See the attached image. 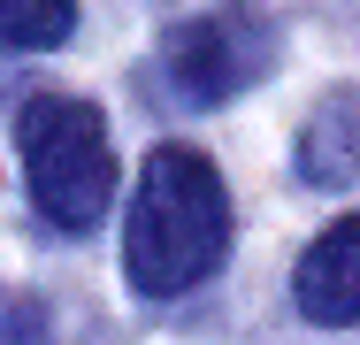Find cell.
<instances>
[{
    "instance_id": "obj_3",
    "label": "cell",
    "mask_w": 360,
    "mask_h": 345,
    "mask_svg": "<svg viewBox=\"0 0 360 345\" xmlns=\"http://www.w3.org/2000/svg\"><path fill=\"white\" fill-rule=\"evenodd\" d=\"M161 69L184 100L215 108V100H238L261 69H269V23L253 8H207L192 23H176L161 39Z\"/></svg>"
},
{
    "instance_id": "obj_6",
    "label": "cell",
    "mask_w": 360,
    "mask_h": 345,
    "mask_svg": "<svg viewBox=\"0 0 360 345\" xmlns=\"http://www.w3.org/2000/svg\"><path fill=\"white\" fill-rule=\"evenodd\" d=\"M77 31V0H0V46H62Z\"/></svg>"
},
{
    "instance_id": "obj_1",
    "label": "cell",
    "mask_w": 360,
    "mask_h": 345,
    "mask_svg": "<svg viewBox=\"0 0 360 345\" xmlns=\"http://www.w3.org/2000/svg\"><path fill=\"white\" fill-rule=\"evenodd\" d=\"M230 253V192L215 161L192 146H153L131 192V230H123V276L146 299H184L207 284Z\"/></svg>"
},
{
    "instance_id": "obj_5",
    "label": "cell",
    "mask_w": 360,
    "mask_h": 345,
    "mask_svg": "<svg viewBox=\"0 0 360 345\" xmlns=\"http://www.w3.org/2000/svg\"><path fill=\"white\" fill-rule=\"evenodd\" d=\"M299 177L307 184H353L360 177V108L353 100H330L307 138H299Z\"/></svg>"
},
{
    "instance_id": "obj_4",
    "label": "cell",
    "mask_w": 360,
    "mask_h": 345,
    "mask_svg": "<svg viewBox=\"0 0 360 345\" xmlns=\"http://www.w3.org/2000/svg\"><path fill=\"white\" fill-rule=\"evenodd\" d=\"M291 291H299V315L322 322V330H353L360 322V215L330 222V230L299 253Z\"/></svg>"
},
{
    "instance_id": "obj_2",
    "label": "cell",
    "mask_w": 360,
    "mask_h": 345,
    "mask_svg": "<svg viewBox=\"0 0 360 345\" xmlns=\"http://www.w3.org/2000/svg\"><path fill=\"white\" fill-rule=\"evenodd\" d=\"M15 153H23L31 207L54 230H92L108 215V200H115V146H108V123H100L92 100L39 92L15 115Z\"/></svg>"
}]
</instances>
